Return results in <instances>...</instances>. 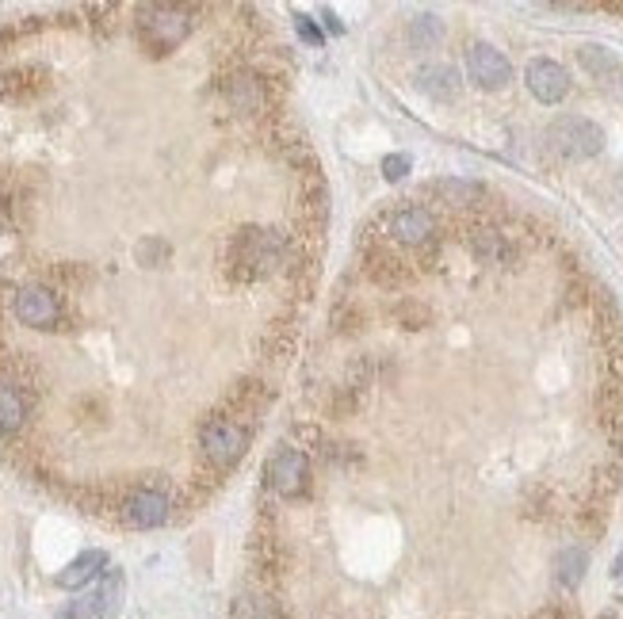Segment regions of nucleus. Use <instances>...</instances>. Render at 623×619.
<instances>
[{
  "label": "nucleus",
  "mask_w": 623,
  "mask_h": 619,
  "mask_svg": "<svg viewBox=\"0 0 623 619\" xmlns=\"http://www.w3.org/2000/svg\"><path fill=\"white\" fill-rule=\"evenodd\" d=\"M547 146L570 157V161H585V157H597L604 150V130L593 119H581V115H562L547 127Z\"/></svg>",
  "instance_id": "1"
},
{
  "label": "nucleus",
  "mask_w": 623,
  "mask_h": 619,
  "mask_svg": "<svg viewBox=\"0 0 623 619\" xmlns=\"http://www.w3.org/2000/svg\"><path fill=\"white\" fill-rule=\"evenodd\" d=\"M138 31H142V43L150 46L153 54H165V50L188 39L192 20H188L184 8H142L138 12Z\"/></svg>",
  "instance_id": "2"
},
{
  "label": "nucleus",
  "mask_w": 623,
  "mask_h": 619,
  "mask_svg": "<svg viewBox=\"0 0 623 619\" xmlns=\"http://www.w3.org/2000/svg\"><path fill=\"white\" fill-rule=\"evenodd\" d=\"M245 448H249V432H245V425H237L234 417H215L203 428V455L215 467H234L245 455Z\"/></svg>",
  "instance_id": "3"
},
{
  "label": "nucleus",
  "mask_w": 623,
  "mask_h": 619,
  "mask_svg": "<svg viewBox=\"0 0 623 619\" xmlns=\"http://www.w3.org/2000/svg\"><path fill=\"white\" fill-rule=\"evenodd\" d=\"M467 73H471L474 85L490 88V92H497V88H505L513 81V65H509V58H505L501 50H494L490 43H474L471 50H467Z\"/></svg>",
  "instance_id": "4"
},
{
  "label": "nucleus",
  "mask_w": 623,
  "mask_h": 619,
  "mask_svg": "<svg viewBox=\"0 0 623 619\" xmlns=\"http://www.w3.org/2000/svg\"><path fill=\"white\" fill-rule=\"evenodd\" d=\"M524 85H528V92L536 96L539 104H559L562 96L570 92V77H566V69H562L559 62L536 58V62H528Z\"/></svg>",
  "instance_id": "5"
},
{
  "label": "nucleus",
  "mask_w": 623,
  "mask_h": 619,
  "mask_svg": "<svg viewBox=\"0 0 623 619\" xmlns=\"http://www.w3.org/2000/svg\"><path fill=\"white\" fill-rule=\"evenodd\" d=\"M16 318L23 325H31V329H50L54 321L62 318V302L46 287H23L16 295Z\"/></svg>",
  "instance_id": "6"
},
{
  "label": "nucleus",
  "mask_w": 623,
  "mask_h": 619,
  "mask_svg": "<svg viewBox=\"0 0 623 619\" xmlns=\"http://www.w3.org/2000/svg\"><path fill=\"white\" fill-rule=\"evenodd\" d=\"M306 478H310V467H306V455L299 448H283L272 463H268V482L272 490L283 493V497H295V493L306 490Z\"/></svg>",
  "instance_id": "7"
},
{
  "label": "nucleus",
  "mask_w": 623,
  "mask_h": 619,
  "mask_svg": "<svg viewBox=\"0 0 623 619\" xmlns=\"http://www.w3.org/2000/svg\"><path fill=\"white\" fill-rule=\"evenodd\" d=\"M432 234H436V218H432L425 207H402V211L390 214V237L398 245H409V249H421L429 245Z\"/></svg>",
  "instance_id": "8"
},
{
  "label": "nucleus",
  "mask_w": 623,
  "mask_h": 619,
  "mask_svg": "<svg viewBox=\"0 0 623 619\" xmlns=\"http://www.w3.org/2000/svg\"><path fill=\"white\" fill-rule=\"evenodd\" d=\"M169 497L157 490H138L123 501V520L130 528H161L169 520Z\"/></svg>",
  "instance_id": "9"
},
{
  "label": "nucleus",
  "mask_w": 623,
  "mask_h": 619,
  "mask_svg": "<svg viewBox=\"0 0 623 619\" xmlns=\"http://www.w3.org/2000/svg\"><path fill=\"white\" fill-rule=\"evenodd\" d=\"M104 566H108V555H104V551H85V555H77L62 574H58V585H62V589H81V585H88Z\"/></svg>",
  "instance_id": "10"
},
{
  "label": "nucleus",
  "mask_w": 623,
  "mask_h": 619,
  "mask_svg": "<svg viewBox=\"0 0 623 619\" xmlns=\"http://www.w3.org/2000/svg\"><path fill=\"white\" fill-rule=\"evenodd\" d=\"M417 88L429 92L432 100H452L455 92H459V73H455L452 65H425L417 73Z\"/></svg>",
  "instance_id": "11"
},
{
  "label": "nucleus",
  "mask_w": 623,
  "mask_h": 619,
  "mask_svg": "<svg viewBox=\"0 0 623 619\" xmlns=\"http://www.w3.org/2000/svg\"><path fill=\"white\" fill-rule=\"evenodd\" d=\"M23 417H27V398L20 386L0 383V432H20Z\"/></svg>",
  "instance_id": "12"
},
{
  "label": "nucleus",
  "mask_w": 623,
  "mask_h": 619,
  "mask_svg": "<svg viewBox=\"0 0 623 619\" xmlns=\"http://www.w3.org/2000/svg\"><path fill=\"white\" fill-rule=\"evenodd\" d=\"M585 566H589V555L581 547H566L555 558V581H559L562 589H574L581 577H585Z\"/></svg>",
  "instance_id": "13"
},
{
  "label": "nucleus",
  "mask_w": 623,
  "mask_h": 619,
  "mask_svg": "<svg viewBox=\"0 0 623 619\" xmlns=\"http://www.w3.org/2000/svg\"><path fill=\"white\" fill-rule=\"evenodd\" d=\"M96 604H100V616L111 619L119 612V604H123V574L119 570H108L104 574V585H100V593H96Z\"/></svg>",
  "instance_id": "14"
},
{
  "label": "nucleus",
  "mask_w": 623,
  "mask_h": 619,
  "mask_svg": "<svg viewBox=\"0 0 623 619\" xmlns=\"http://www.w3.org/2000/svg\"><path fill=\"white\" fill-rule=\"evenodd\" d=\"M436 192L444 195L448 203H459V207H471V203L482 199V188L471 184V180H440V184H436Z\"/></svg>",
  "instance_id": "15"
},
{
  "label": "nucleus",
  "mask_w": 623,
  "mask_h": 619,
  "mask_svg": "<svg viewBox=\"0 0 623 619\" xmlns=\"http://www.w3.org/2000/svg\"><path fill=\"white\" fill-rule=\"evenodd\" d=\"M409 35H413V43L421 46V50H429V46H436L444 39V23L425 12V16H417V20L409 23Z\"/></svg>",
  "instance_id": "16"
},
{
  "label": "nucleus",
  "mask_w": 623,
  "mask_h": 619,
  "mask_svg": "<svg viewBox=\"0 0 623 619\" xmlns=\"http://www.w3.org/2000/svg\"><path fill=\"white\" fill-rule=\"evenodd\" d=\"M230 100H234L241 111H257L260 100H264V92H260V81L253 77H237L234 85H230Z\"/></svg>",
  "instance_id": "17"
},
{
  "label": "nucleus",
  "mask_w": 623,
  "mask_h": 619,
  "mask_svg": "<svg viewBox=\"0 0 623 619\" xmlns=\"http://www.w3.org/2000/svg\"><path fill=\"white\" fill-rule=\"evenodd\" d=\"M234 619H280L276 604L264 597H241L234 608Z\"/></svg>",
  "instance_id": "18"
},
{
  "label": "nucleus",
  "mask_w": 623,
  "mask_h": 619,
  "mask_svg": "<svg viewBox=\"0 0 623 619\" xmlns=\"http://www.w3.org/2000/svg\"><path fill=\"white\" fill-rule=\"evenodd\" d=\"M578 58H581V65H585L589 73H597V77H601V73H612V69H616V58H612V54H608L604 46H581Z\"/></svg>",
  "instance_id": "19"
},
{
  "label": "nucleus",
  "mask_w": 623,
  "mask_h": 619,
  "mask_svg": "<svg viewBox=\"0 0 623 619\" xmlns=\"http://www.w3.org/2000/svg\"><path fill=\"white\" fill-rule=\"evenodd\" d=\"M96 616H100V604H96V597L73 600V604H65L62 612H58V619H96Z\"/></svg>",
  "instance_id": "20"
},
{
  "label": "nucleus",
  "mask_w": 623,
  "mask_h": 619,
  "mask_svg": "<svg viewBox=\"0 0 623 619\" xmlns=\"http://www.w3.org/2000/svg\"><path fill=\"white\" fill-rule=\"evenodd\" d=\"M406 172H409V157H406V153H390L387 161H383V176H387V180H402Z\"/></svg>",
  "instance_id": "21"
},
{
  "label": "nucleus",
  "mask_w": 623,
  "mask_h": 619,
  "mask_svg": "<svg viewBox=\"0 0 623 619\" xmlns=\"http://www.w3.org/2000/svg\"><path fill=\"white\" fill-rule=\"evenodd\" d=\"M295 31H299L302 39H306V43L310 46H318L325 39L322 31H318V27H314V23H310V16H295Z\"/></svg>",
  "instance_id": "22"
},
{
  "label": "nucleus",
  "mask_w": 623,
  "mask_h": 619,
  "mask_svg": "<svg viewBox=\"0 0 623 619\" xmlns=\"http://www.w3.org/2000/svg\"><path fill=\"white\" fill-rule=\"evenodd\" d=\"M322 20H325V23H329V31H333V35H341V31H344L341 23H337V16H333V12H325Z\"/></svg>",
  "instance_id": "23"
},
{
  "label": "nucleus",
  "mask_w": 623,
  "mask_h": 619,
  "mask_svg": "<svg viewBox=\"0 0 623 619\" xmlns=\"http://www.w3.org/2000/svg\"><path fill=\"white\" fill-rule=\"evenodd\" d=\"M612 574L623 577V551H620V555H616V562H612Z\"/></svg>",
  "instance_id": "24"
},
{
  "label": "nucleus",
  "mask_w": 623,
  "mask_h": 619,
  "mask_svg": "<svg viewBox=\"0 0 623 619\" xmlns=\"http://www.w3.org/2000/svg\"><path fill=\"white\" fill-rule=\"evenodd\" d=\"M604 619H608V616H604Z\"/></svg>",
  "instance_id": "25"
}]
</instances>
